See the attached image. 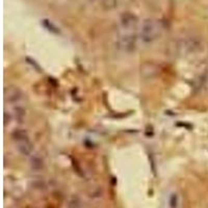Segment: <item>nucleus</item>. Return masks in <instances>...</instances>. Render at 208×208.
Here are the masks:
<instances>
[{
    "mask_svg": "<svg viewBox=\"0 0 208 208\" xmlns=\"http://www.w3.org/2000/svg\"><path fill=\"white\" fill-rule=\"evenodd\" d=\"M162 27L157 20L146 19L139 26V38L144 44H151L161 36Z\"/></svg>",
    "mask_w": 208,
    "mask_h": 208,
    "instance_id": "nucleus-2",
    "label": "nucleus"
},
{
    "mask_svg": "<svg viewBox=\"0 0 208 208\" xmlns=\"http://www.w3.org/2000/svg\"><path fill=\"white\" fill-rule=\"evenodd\" d=\"M171 207L172 208H176L177 207V196L176 195H173L171 197Z\"/></svg>",
    "mask_w": 208,
    "mask_h": 208,
    "instance_id": "nucleus-6",
    "label": "nucleus"
},
{
    "mask_svg": "<svg viewBox=\"0 0 208 208\" xmlns=\"http://www.w3.org/2000/svg\"><path fill=\"white\" fill-rule=\"evenodd\" d=\"M91 1H97V0H91Z\"/></svg>",
    "mask_w": 208,
    "mask_h": 208,
    "instance_id": "nucleus-7",
    "label": "nucleus"
},
{
    "mask_svg": "<svg viewBox=\"0 0 208 208\" xmlns=\"http://www.w3.org/2000/svg\"><path fill=\"white\" fill-rule=\"evenodd\" d=\"M139 30V20L136 16L129 11L122 14L117 29V48L125 53L133 52L136 48Z\"/></svg>",
    "mask_w": 208,
    "mask_h": 208,
    "instance_id": "nucleus-1",
    "label": "nucleus"
},
{
    "mask_svg": "<svg viewBox=\"0 0 208 208\" xmlns=\"http://www.w3.org/2000/svg\"><path fill=\"white\" fill-rule=\"evenodd\" d=\"M13 141L16 149L23 156H29L34 151V144L30 141L26 132L22 130H16L13 134Z\"/></svg>",
    "mask_w": 208,
    "mask_h": 208,
    "instance_id": "nucleus-3",
    "label": "nucleus"
},
{
    "mask_svg": "<svg viewBox=\"0 0 208 208\" xmlns=\"http://www.w3.org/2000/svg\"><path fill=\"white\" fill-rule=\"evenodd\" d=\"M118 5V0H102V6L107 11L114 10Z\"/></svg>",
    "mask_w": 208,
    "mask_h": 208,
    "instance_id": "nucleus-5",
    "label": "nucleus"
},
{
    "mask_svg": "<svg viewBox=\"0 0 208 208\" xmlns=\"http://www.w3.org/2000/svg\"><path fill=\"white\" fill-rule=\"evenodd\" d=\"M4 98H5L6 104L23 103L24 94L17 86H8L4 91Z\"/></svg>",
    "mask_w": 208,
    "mask_h": 208,
    "instance_id": "nucleus-4",
    "label": "nucleus"
}]
</instances>
